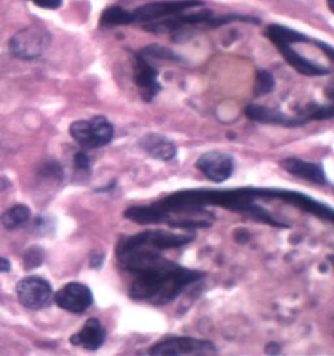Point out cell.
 Here are the masks:
<instances>
[{
  "mask_svg": "<svg viewBox=\"0 0 334 356\" xmlns=\"http://www.w3.org/2000/svg\"><path fill=\"white\" fill-rule=\"evenodd\" d=\"M42 174L49 178L62 179L63 170L59 163L49 162L45 168H42Z\"/></svg>",
  "mask_w": 334,
  "mask_h": 356,
  "instance_id": "cb8c5ba5",
  "label": "cell"
},
{
  "mask_svg": "<svg viewBox=\"0 0 334 356\" xmlns=\"http://www.w3.org/2000/svg\"><path fill=\"white\" fill-rule=\"evenodd\" d=\"M265 353L271 354V355H278L281 353V346L278 345L277 342H271L265 347Z\"/></svg>",
  "mask_w": 334,
  "mask_h": 356,
  "instance_id": "4316f807",
  "label": "cell"
},
{
  "mask_svg": "<svg viewBox=\"0 0 334 356\" xmlns=\"http://www.w3.org/2000/svg\"><path fill=\"white\" fill-rule=\"evenodd\" d=\"M276 88V80L273 74L265 70H260L256 74V81H255V95L256 97L267 95L271 93Z\"/></svg>",
  "mask_w": 334,
  "mask_h": 356,
  "instance_id": "44dd1931",
  "label": "cell"
},
{
  "mask_svg": "<svg viewBox=\"0 0 334 356\" xmlns=\"http://www.w3.org/2000/svg\"><path fill=\"white\" fill-rule=\"evenodd\" d=\"M138 145L148 156L162 162H168L177 157V145L170 138L159 134H146L140 138Z\"/></svg>",
  "mask_w": 334,
  "mask_h": 356,
  "instance_id": "5bb4252c",
  "label": "cell"
},
{
  "mask_svg": "<svg viewBox=\"0 0 334 356\" xmlns=\"http://www.w3.org/2000/svg\"><path fill=\"white\" fill-rule=\"evenodd\" d=\"M31 218V209L26 205H15L1 216V223L7 230H16Z\"/></svg>",
  "mask_w": 334,
  "mask_h": 356,
  "instance_id": "ac0fdd59",
  "label": "cell"
},
{
  "mask_svg": "<svg viewBox=\"0 0 334 356\" xmlns=\"http://www.w3.org/2000/svg\"><path fill=\"white\" fill-rule=\"evenodd\" d=\"M16 293L20 303L29 309L46 308L54 296L51 284L38 275L22 278L16 287Z\"/></svg>",
  "mask_w": 334,
  "mask_h": 356,
  "instance_id": "52a82bcc",
  "label": "cell"
},
{
  "mask_svg": "<svg viewBox=\"0 0 334 356\" xmlns=\"http://www.w3.org/2000/svg\"><path fill=\"white\" fill-rule=\"evenodd\" d=\"M296 115L303 118L307 123L312 120H328L332 119L334 115L333 105H321L311 102L307 105L302 106L301 108L296 110Z\"/></svg>",
  "mask_w": 334,
  "mask_h": 356,
  "instance_id": "d6986e66",
  "label": "cell"
},
{
  "mask_svg": "<svg viewBox=\"0 0 334 356\" xmlns=\"http://www.w3.org/2000/svg\"><path fill=\"white\" fill-rule=\"evenodd\" d=\"M10 183L8 179L3 178V177H0V192L1 191H4V189L8 188L10 187Z\"/></svg>",
  "mask_w": 334,
  "mask_h": 356,
  "instance_id": "f1b7e54d",
  "label": "cell"
},
{
  "mask_svg": "<svg viewBox=\"0 0 334 356\" xmlns=\"http://www.w3.org/2000/svg\"><path fill=\"white\" fill-rule=\"evenodd\" d=\"M134 81L145 102H152L162 90L156 67L138 54L134 56Z\"/></svg>",
  "mask_w": 334,
  "mask_h": 356,
  "instance_id": "30bf717a",
  "label": "cell"
},
{
  "mask_svg": "<svg viewBox=\"0 0 334 356\" xmlns=\"http://www.w3.org/2000/svg\"><path fill=\"white\" fill-rule=\"evenodd\" d=\"M195 166L210 181L223 183L232 177L235 161L225 152L210 150L198 157Z\"/></svg>",
  "mask_w": 334,
  "mask_h": 356,
  "instance_id": "ba28073f",
  "label": "cell"
},
{
  "mask_svg": "<svg viewBox=\"0 0 334 356\" xmlns=\"http://www.w3.org/2000/svg\"><path fill=\"white\" fill-rule=\"evenodd\" d=\"M278 51L282 54L285 60L292 65V68L304 76H324L329 74V70L323 65L313 63L311 60L305 59L301 54L296 53L292 47V44H278L276 46Z\"/></svg>",
  "mask_w": 334,
  "mask_h": 356,
  "instance_id": "9a60e30c",
  "label": "cell"
},
{
  "mask_svg": "<svg viewBox=\"0 0 334 356\" xmlns=\"http://www.w3.org/2000/svg\"><path fill=\"white\" fill-rule=\"evenodd\" d=\"M74 166H76L79 171H83V172L88 171V172H90V159H89V156L85 153V150L76 153V156H74Z\"/></svg>",
  "mask_w": 334,
  "mask_h": 356,
  "instance_id": "603a6c76",
  "label": "cell"
},
{
  "mask_svg": "<svg viewBox=\"0 0 334 356\" xmlns=\"http://www.w3.org/2000/svg\"><path fill=\"white\" fill-rule=\"evenodd\" d=\"M328 3H329V7H331V10L333 11V0H328Z\"/></svg>",
  "mask_w": 334,
  "mask_h": 356,
  "instance_id": "f546056e",
  "label": "cell"
},
{
  "mask_svg": "<svg viewBox=\"0 0 334 356\" xmlns=\"http://www.w3.org/2000/svg\"><path fill=\"white\" fill-rule=\"evenodd\" d=\"M218 348L210 341L192 337H167L149 348L150 355H214Z\"/></svg>",
  "mask_w": 334,
  "mask_h": 356,
  "instance_id": "5b68a950",
  "label": "cell"
},
{
  "mask_svg": "<svg viewBox=\"0 0 334 356\" xmlns=\"http://www.w3.org/2000/svg\"><path fill=\"white\" fill-rule=\"evenodd\" d=\"M159 250L150 245L144 232L127 236L116 247V257L123 272L132 277L129 296L152 305H166L174 302L192 283L201 281L207 274L188 269L167 260Z\"/></svg>",
  "mask_w": 334,
  "mask_h": 356,
  "instance_id": "6da1fadb",
  "label": "cell"
},
{
  "mask_svg": "<svg viewBox=\"0 0 334 356\" xmlns=\"http://www.w3.org/2000/svg\"><path fill=\"white\" fill-rule=\"evenodd\" d=\"M10 270V262L7 259L0 257V273H8Z\"/></svg>",
  "mask_w": 334,
  "mask_h": 356,
  "instance_id": "83f0119b",
  "label": "cell"
},
{
  "mask_svg": "<svg viewBox=\"0 0 334 356\" xmlns=\"http://www.w3.org/2000/svg\"><path fill=\"white\" fill-rule=\"evenodd\" d=\"M246 115L247 118L261 124H271V126L302 127L307 124V122L298 115H287L280 111L278 108H273L268 106L250 104L246 107Z\"/></svg>",
  "mask_w": 334,
  "mask_h": 356,
  "instance_id": "8fae6325",
  "label": "cell"
},
{
  "mask_svg": "<svg viewBox=\"0 0 334 356\" xmlns=\"http://www.w3.org/2000/svg\"><path fill=\"white\" fill-rule=\"evenodd\" d=\"M104 254L102 252H92V254H90V261H89V265H90V268H92V269L100 270V269L104 266Z\"/></svg>",
  "mask_w": 334,
  "mask_h": 356,
  "instance_id": "484cf974",
  "label": "cell"
},
{
  "mask_svg": "<svg viewBox=\"0 0 334 356\" xmlns=\"http://www.w3.org/2000/svg\"><path fill=\"white\" fill-rule=\"evenodd\" d=\"M45 260V252L41 247H31L24 254V268L26 270H33L38 266H41Z\"/></svg>",
  "mask_w": 334,
  "mask_h": 356,
  "instance_id": "7402d4cb",
  "label": "cell"
},
{
  "mask_svg": "<svg viewBox=\"0 0 334 356\" xmlns=\"http://www.w3.org/2000/svg\"><path fill=\"white\" fill-rule=\"evenodd\" d=\"M280 165L290 175L304 179V180L313 183V184H317V186H331L323 166L320 163H313V162H307V161H303L299 158L289 157L282 159Z\"/></svg>",
  "mask_w": 334,
  "mask_h": 356,
  "instance_id": "7c38bea8",
  "label": "cell"
},
{
  "mask_svg": "<svg viewBox=\"0 0 334 356\" xmlns=\"http://www.w3.org/2000/svg\"><path fill=\"white\" fill-rule=\"evenodd\" d=\"M232 22H244V24H256L259 25L260 20L248 15H238V13H226V15H216L213 11H198L192 13H177L162 20L148 22L144 26V31L149 33H171L173 41L183 42L188 41L191 35L200 28H210L216 29L219 26L232 24Z\"/></svg>",
  "mask_w": 334,
  "mask_h": 356,
  "instance_id": "7a4b0ae2",
  "label": "cell"
},
{
  "mask_svg": "<svg viewBox=\"0 0 334 356\" xmlns=\"http://www.w3.org/2000/svg\"><path fill=\"white\" fill-rule=\"evenodd\" d=\"M51 43V34L42 26H28L10 40V51L22 60H34L47 51Z\"/></svg>",
  "mask_w": 334,
  "mask_h": 356,
  "instance_id": "277c9868",
  "label": "cell"
},
{
  "mask_svg": "<svg viewBox=\"0 0 334 356\" xmlns=\"http://www.w3.org/2000/svg\"><path fill=\"white\" fill-rule=\"evenodd\" d=\"M35 6L46 8V10H58L62 7L63 0H31Z\"/></svg>",
  "mask_w": 334,
  "mask_h": 356,
  "instance_id": "d4e9b609",
  "label": "cell"
},
{
  "mask_svg": "<svg viewBox=\"0 0 334 356\" xmlns=\"http://www.w3.org/2000/svg\"><path fill=\"white\" fill-rule=\"evenodd\" d=\"M265 35L271 40V42L274 43V46L313 42V40L307 37L305 34L290 29V28H286V26H282V25H277V24L269 25L265 31Z\"/></svg>",
  "mask_w": 334,
  "mask_h": 356,
  "instance_id": "2e32d148",
  "label": "cell"
},
{
  "mask_svg": "<svg viewBox=\"0 0 334 356\" xmlns=\"http://www.w3.org/2000/svg\"><path fill=\"white\" fill-rule=\"evenodd\" d=\"M204 3L201 0H171V1H156L149 3L136 8L132 13L134 22H148L162 20L177 13L201 7Z\"/></svg>",
  "mask_w": 334,
  "mask_h": 356,
  "instance_id": "8992f818",
  "label": "cell"
},
{
  "mask_svg": "<svg viewBox=\"0 0 334 356\" xmlns=\"http://www.w3.org/2000/svg\"><path fill=\"white\" fill-rule=\"evenodd\" d=\"M54 300L59 308L71 314L86 312L94 303L92 290L80 282H70L54 295Z\"/></svg>",
  "mask_w": 334,
  "mask_h": 356,
  "instance_id": "9c48e42d",
  "label": "cell"
},
{
  "mask_svg": "<svg viewBox=\"0 0 334 356\" xmlns=\"http://www.w3.org/2000/svg\"><path fill=\"white\" fill-rule=\"evenodd\" d=\"M70 134L84 150H93L107 147L114 140L115 128L106 116L95 115L73 122Z\"/></svg>",
  "mask_w": 334,
  "mask_h": 356,
  "instance_id": "3957f363",
  "label": "cell"
},
{
  "mask_svg": "<svg viewBox=\"0 0 334 356\" xmlns=\"http://www.w3.org/2000/svg\"><path fill=\"white\" fill-rule=\"evenodd\" d=\"M106 341V330L102 323L92 317L88 318L83 327L70 338V342L73 346L81 347L86 351H97L104 346Z\"/></svg>",
  "mask_w": 334,
  "mask_h": 356,
  "instance_id": "4fadbf2b",
  "label": "cell"
},
{
  "mask_svg": "<svg viewBox=\"0 0 334 356\" xmlns=\"http://www.w3.org/2000/svg\"><path fill=\"white\" fill-rule=\"evenodd\" d=\"M137 54L148 60H150V59H159V60H168V62H182L183 60L173 50L164 47V46H159V44L146 46L140 53Z\"/></svg>",
  "mask_w": 334,
  "mask_h": 356,
  "instance_id": "ffe728a7",
  "label": "cell"
},
{
  "mask_svg": "<svg viewBox=\"0 0 334 356\" xmlns=\"http://www.w3.org/2000/svg\"><path fill=\"white\" fill-rule=\"evenodd\" d=\"M134 24L132 13L127 11L119 6H111L106 8L100 17V26L101 28H115V26H123Z\"/></svg>",
  "mask_w": 334,
  "mask_h": 356,
  "instance_id": "e0dca14e",
  "label": "cell"
}]
</instances>
